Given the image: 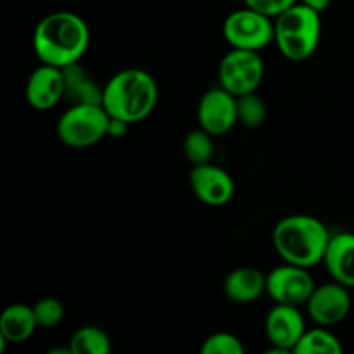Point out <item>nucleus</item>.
<instances>
[{"mask_svg": "<svg viewBox=\"0 0 354 354\" xmlns=\"http://www.w3.org/2000/svg\"><path fill=\"white\" fill-rule=\"evenodd\" d=\"M90 45V28L82 16L55 10L38 21L33 31V52L41 64L68 68L82 61Z\"/></svg>", "mask_w": 354, "mask_h": 354, "instance_id": "nucleus-1", "label": "nucleus"}, {"mask_svg": "<svg viewBox=\"0 0 354 354\" xmlns=\"http://www.w3.org/2000/svg\"><path fill=\"white\" fill-rule=\"evenodd\" d=\"M159 88L151 73L138 68H127L111 76L102 86V106L111 118L131 127L154 113Z\"/></svg>", "mask_w": 354, "mask_h": 354, "instance_id": "nucleus-2", "label": "nucleus"}, {"mask_svg": "<svg viewBox=\"0 0 354 354\" xmlns=\"http://www.w3.org/2000/svg\"><path fill=\"white\" fill-rule=\"evenodd\" d=\"M330 237L324 221L311 214H289L272 232L273 248L282 261L308 270L324 263Z\"/></svg>", "mask_w": 354, "mask_h": 354, "instance_id": "nucleus-3", "label": "nucleus"}, {"mask_svg": "<svg viewBox=\"0 0 354 354\" xmlns=\"http://www.w3.org/2000/svg\"><path fill=\"white\" fill-rule=\"evenodd\" d=\"M322 38L320 12L297 2L275 17V44L280 54L292 62H303L317 52Z\"/></svg>", "mask_w": 354, "mask_h": 354, "instance_id": "nucleus-4", "label": "nucleus"}, {"mask_svg": "<svg viewBox=\"0 0 354 354\" xmlns=\"http://www.w3.org/2000/svg\"><path fill=\"white\" fill-rule=\"evenodd\" d=\"M111 116L102 104H73L55 127L59 140L71 149H86L107 137Z\"/></svg>", "mask_w": 354, "mask_h": 354, "instance_id": "nucleus-5", "label": "nucleus"}, {"mask_svg": "<svg viewBox=\"0 0 354 354\" xmlns=\"http://www.w3.org/2000/svg\"><path fill=\"white\" fill-rule=\"evenodd\" d=\"M223 37L232 48L259 52L275 41V19L242 7L223 21Z\"/></svg>", "mask_w": 354, "mask_h": 354, "instance_id": "nucleus-6", "label": "nucleus"}, {"mask_svg": "<svg viewBox=\"0 0 354 354\" xmlns=\"http://www.w3.org/2000/svg\"><path fill=\"white\" fill-rule=\"evenodd\" d=\"M265 61L254 50L232 48L218 66V85L234 97L258 92L265 80Z\"/></svg>", "mask_w": 354, "mask_h": 354, "instance_id": "nucleus-7", "label": "nucleus"}, {"mask_svg": "<svg viewBox=\"0 0 354 354\" xmlns=\"http://www.w3.org/2000/svg\"><path fill=\"white\" fill-rule=\"evenodd\" d=\"M315 287L317 283L310 270L303 266L282 263L266 273V294L275 304L306 306Z\"/></svg>", "mask_w": 354, "mask_h": 354, "instance_id": "nucleus-8", "label": "nucleus"}, {"mask_svg": "<svg viewBox=\"0 0 354 354\" xmlns=\"http://www.w3.org/2000/svg\"><path fill=\"white\" fill-rule=\"evenodd\" d=\"M197 121L199 128L213 137L227 135L237 120V97L232 95L220 85L209 88L197 104Z\"/></svg>", "mask_w": 354, "mask_h": 354, "instance_id": "nucleus-9", "label": "nucleus"}, {"mask_svg": "<svg viewBox=\"0 0 354 354\" xmlns=\"http://www.w3.org/2000/svg\"><path fill=\"white\" fill-rule=\"evenodd\" d=\"M306 311L318 327L330 328L334 325H339L348 318L349 311H351L349 289L334 280L317 286L310 301L306 303Z\"/></svg>", "mask_w": 354, "mask_h": 354, "instance_id": "nucleus-10", "label": "nucleus"}, {"mask_svg": "<svg viewBox=\"0 0 354 354\" xmlns=\"http://www.w3.org/2000/svg\"><path fill=\"white\" fill-rule=\"evenodd\" d=\"M189 183L194 196L209 207L227 206L235 196V182L230 173L213 162L192 166Z\"/></svg>", "mask_w": 354, "mask_h": 354, "instance_id": "nucleus-11", "label": "nucleus"}, {"mask_svg": "<svg viewBox=\"0 0 354 354\" xmlns=\"http://www.w3.org/2000/svg\"><path fill=\"white\" fill-rule=\"evenodd\" d=\"M28 104L35 111H52L62 99H66L64 73L55 66L41 64L31 71L24 88Z\"/></svg>", "mask_w": 354, "mask_h": 354, "instance_id": "nucleus-12", "label": "nucleus"}, {"mask_svg": "<svg viewBox=\"0 0 354 354\" xmlns=\"http://www.w3.org/2000/svg\"><path fill=\"white\" fill-rule=\"evenodd\" d=\"M306 330V320L297 306L275 304L265 318V334L272 346L294 349Z\"/></svg>", "mask_w": 354, "mask_h": 354, "instance_id": "nucleus-13", "label": "nucleus"}, {"mask_svg": "<svg viewBox=\"0 0 354 354\" xmlns=\"http://www.w3.org/2000/svg\"><path fill=\"white\" fill-rule=\"evenodd\" d=\"M324 265L332 280L341 286L354 289V234L353 232H337L332 234L327 251L324 256Z\"/></svg>", "mask_w": 354, "mask_h": 354, "instance_id": "nucleus-14", "label": "nucleus"}, {"mask_svg": "<svg viewBox=\"0 0 354 354\" xmlns=\"http://www.w3.org/2000/svg\"><path fill=\"white\" fill-rule=\"evenodd\" d=\"M223 292L232 303H254L263 294H266V273L254 266L232 270L223 282Z\"/></svg>", "mask_w": 354, "mask_h": 354, "instance_id": "nucleus-15", "label": "nucleus"}, {"mask_svg": "<svg viewBox=\"0 0 354 354\" xmlns=\"http://www.w3.org/2000/svg\"><path fill=\"white\" fill-rule=\"evenodd\" d=\"M38 328L33 306L16 303L7 306L0 315V341L7 344H21L31 339Z\"/></svg>", "mask_w": 354, "mask_h": 354, "instance_id": "nucleus-16", "label": "nucleus"}, {"mask_svg": "<svg viewBox=\"0 0 354 354\" xmlns=\"http://www.w3.org/2000/svg\"><path fill=\"white\" fill-rule=\"evenodd\" d=\"M66 82V99L73 104H102V88L88 76V73L76 64L62 68Z\"/></svg>", "mask_w": 354, "mask_h": 354, "instance_id": "nucleus-17", "label": "nucleus"}, {"mask_svg": "<svg viewBox=\"0 0 354 354\" xmlns=\"http://www.w3.org/2000/svg\"><path fill=\"white\" fill-rule=\"evenodd\" d=\"M294 354H344L341 341L325 327L308 328L301 341L294 346Z\"/></svg>", "mask_w": 354, "mask_h": 354, "instance_id": "nucleus-18", "label": "nucleus"}, {"mask_svg": "<svg viewBox=\"0 0 354 354\" xmlns=\"http://www.w3.org/2000/svg\"><path fill=\"white\" fill-rule=\"evenodd\" d=\"M73 354H113V342L102 328L85 325L73 332L69 339Z\"/></svg>", "mask_w": 354, "mask_h": 354, "instance_id": "nucleus-19", "label": "nucleus"}, {"mask_svg": "<svg viewBox=\"0 0 354 354\" xmlns=\"http://www.w3.org/2000/svg\"><path fill=\"white\" fill-rule=\"evenodd\" d=\"M183 154L189 159V162H192V166L211 162L214 156L213 135H209L203 128L189 131L183 138Z\"/></svg>", "mask_w": 354, "mask_h": 354, "instance_id": "nucleus-20", "label": "nucleus"}, {"mask_svg": "<svg viewBox=\"0 0 354 354\" xmlns=\"http://www.w3.org/2000/svg\"><path fill=\"white\" fill-rule=\"evenodd\" d=\"M266 102L256 92L237 97V120L245 128H259L266 121Z\"/></svg>", "mask_w": 354, "mask_h": 354, "instance_id": "nucleus-21", "label": "nucleus"}, {"mask_svg": "<svg viewBox=\"0 0 354 354\" xmlns=\"http://www.w3.org/2000/svg\"><path fill=\"white\" fill-rule=\"evenodd\" d=\"M199 354H245L244 344L230 332H214L201 346Z\"/></svg>", "mask_w": 354, "mask_h": 354, "instance_id": "nucleus-22", "label": "nucleus"}, {"mask_svg": "<svg viewBox=\"0 0 354 354\" xmlns=\"http://www.w3.org/2000/svg\"><path fill=\"white\" fill-rule=\"evenodd\" d=\"M35 317H37L38 327L54 328L64 320V306L55 297H41L33 304Z\"/></svg>", "mask_w": 354, "mask_h": 354, "instance_id": "nucleus-23", "label": "nucleus"}, {"mask_svg": "<svg viewBox=\"0 0 354 354\" xmlns=\"http://www.w3.org/2000/svg\"><path fill=\"white\" fill-rule=\"evenodd\" d=\"M299 0H244L245 7H251V9L272 17V19L279 17L280 14L286 12L289 7H292Z\"/></svg>", "mask_w": 354, "mask_h": 354, "instance_id": "nucleus-24", "label": "nucleus"}, {"mask_svg": "<svg viewBox=\"0 0 354 354\" xmlns=\"http://www.w3.org/2000/svg\"><path fill=\"white\" fill-rule=\"evenodd\" d=\"M130 124L124 123V121L116 120V118H111L109 120V128H107V137L111 138H121L127 135Z\"/></svg>", "mask_w": 354, "mask_h": 354, "instance_id": "nucleus-25", "label": "nucleus"}, {"mask_svg": "<svg viewBox=\"0 0 354 354\" xmlns=\"http://www.w3.org/2000/svg\"><path fill=\"white\" fill-rule=\"evenodd\" d=\"M301 3H304V6L311 7L313 10H317V12H324V10H327L328 7H330L332 0H299Z\"/></svg>", "mask_w": 354, "mask_h": 354, "instance_id": "nucleus-26", "label": "nucleus"}, {"mask_svg": "<svg viewBox=\"0 0 354 354\" xmlns=\"http://www.w3.org/2000/svg\"><path fill=\"white\" fill-rule=\"evenodd\" d=\"M261 354H294L292 349L287 348H280V346H270L266 351H263Z\"/></svg>", "mask_w": 354, "mask_h": 354, "instance_id": "nucleus-27", "label": "nucleus"}, {"mask_svg": "<svg viewBox=\"0 0 354 354\" xmlns=\"http://www.w3.org/2000/svg\"><path fill=\"white\" fill-rule=\"evenodd\" d=\"M45 354H73L69 346H52Z\"/></svg>", "mask_w": 354, "mask_h": 354, "instance_id": "nucleus-28", "label": "nucleus"}]
</instances>
